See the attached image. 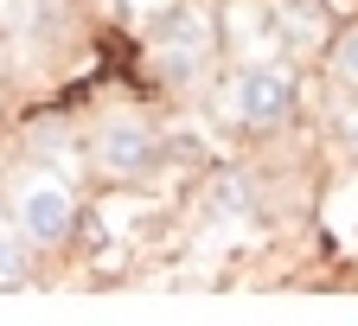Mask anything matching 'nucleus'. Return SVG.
Masks as SVG:
<instances>
[{
	"instance_id": "obj_1",
	"label": "nucleus",
	"mask_w": 358,
	"mask_h": 326,
	"mask_svg": "<svg viewBox=\"0 0 358 326\" xmlns=\"http://www.w3.org/2000/svg\"><path fill=\"white\" fill-rule=\"evenodd\" d=\"M294 109V77L282 64H243L237 83H231V115L250 122V128H275L282 115Z\"/></svg>"
},
{
	"instance_id": "obj_2",
	"label": "nucleus",
	"mask_w": 358,
	"mask_h": 326,
	"mask_svg": "<svg viewBox=\"0 0 358 326\" xmlns=\"http://www.w3.org/2000/svg\"><path fill=\"white\" fill-rule=\"evenodd\" d=\"M20 230L32 243H64L71 237V224H77V199H71V185L64 179H52V173H38V179H26L20 185Z\"/></svg>"
},
{
	"instance_id": "obj_3",
	"label": "nucleus",
	"mask_w": 358,
	"mask_h": 326,
	"mask_svg": "<svg viewBox=\"0 0 358 326\" xmlns=\"http://www.w3.org/2000/svg\"><path fill=\"white\" fill-rule=\"evenodd\" d=\"M205 58H211V20H205V13H173V20L154 32V64H160L173 83L199 77Z\"/></svg>"
},
{
	"instance_id": "obj_4",
	"label": "nucleus",
	"mask_w": 358,
	"mask_h": 326,
	"mask_svg": "<svg viewBox=\"0 0 358 326\" xmlns=\"http://www.w3.org/2000/svg\"><path fill=\"white\" fill-rule=\"evenodd\" d=\"M154 154H160V134H154L148 122H134V115H122V122H109V128L96 134L103 173H148Z\"/></svg>"
},
{
	"instance_id": "obj_5",
	"label": "nucleus",
	"mask_w": 358,
	"mask_h": 326,
	"mask_svg": "<svg viewBox=\"0 0 358 326\" xmlns=\"http://www.w3.org/2000/svg\"><path fill=\"white\" fill-rule=\"evenodd\" d=\"M282 20H288V38L294 45H313L327 32V7L320 0H282Z\"/></svg>"
},
{
	"instance_id": "obj_6",
	"label": "nucleus",
	"mask_w": 358,
	"mask_h": 326,
	"mask_svg": "<svg viewBox=\"0 0 358 326\" xmlns=\"http://www.w3.org/2000/svg\"><path fill=\"white\" fill-rule=\"evenodd\" d=\"M333 71H339V83H358V26H345L333 38Z\"/></svg>"
},
{
	"instance_id": "obj_7",
	"label": "nucleus",
	"mask_w": 358,
	"mask_h": 326,
	"mask_svg": "<svg viewBox=\"0 0 358 326\" xmlns=\"http://www.w3.org/2000/svg\"><path fill=\"white\" fill-rule=\"evenodd\" d=\"M20 269H26V256H20V237H13V224L0 218V282H20Z\"/></svg>"
},
{
	"instance_id": "obj_8",
	"label": "nucleus",
	"mask_w": 358,
	"mask_h": 326,
	"mask_svg": "<svg viewBox=\"0 0 358 326\" xmlns=\"http://www.w3.org/2000/svg\"><path fill=\"white\" fill-rule=\"evenodd\" d=\"M211 205H217L224 218H243V205H250V192H243V179H217V192H211Z\"/></svg>"
},
{
	"instance_id": "obj_9",
	"label": "nucleus",
	"mask_w": 358,
	"mask_h": 326,
	"mask_svg": "<svg viewBox=\"0 0 358 326\" xmlns=\"http://www.w3.org/2000/svg\"><path fill=\"white\" fill-rule=\"evenodd\" d=\"M345 141L358 148V109H345Z\"/></svg>"
}]
</instances>
